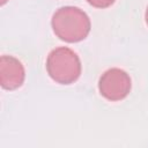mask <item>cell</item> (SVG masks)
Returning <instances> with one entry per match:
<instances>
[{
	"mask_svg": "<svg viewBox=\"0 0 148 148\" xmlns=\"http://www.w3.org/2000/svg\"><path fill=\"white\" fill-rule=\"evenodd\" d=\"M51 25L56 36L67 43L83 40L91 28L89 16L82 9L73 6L57 9L52 16Z\"/></svg>",
	"mask_w": 148,
	"mask_h": 148,
	"instance_id": "1",
	"label": "cell"
},
{
	"mask_svg": "<svg viewBox=\"0 0 148 148\" xmlns=\"http://www.w3.org/2000/svg\"><path fill=\"white\" fill-rule=\"evenodd\" d=\"M46 71L50 77L57 83L71 84L81 75V60L73 50L66 46H60L49 53L46 59Z\"/></svg>",
	"mask_w": 148,
	"mask_h": 148,
	"instance_id": "2",
	"label": "cell"
},
{
	"mask_svg": "<svg viewBox=\"0 0 148 148\" xmlns=\"http://www.w3.org/2000/svg\"><path fill=\"white\" fill-rule=\"evenodd\" d=\"M132 81L130 75L120 68L113 67L105 71L98 81L99 94L111 102L124 99L131 91Z\"/></svg>",
	"mask_w": 148,
	"mask_h": 148,
	"instance_id": "3",
	"label": "cell"
},
{
	"mask_svg": "<svg viewBox=\"0 0 148 148\" xmlns=\"http://www.w3.org/2000/svg\"><path fill=\"white\" fill-rule=\"evenodd\" d=\"M25 79V71L22 62L13 56L0 58V83L6 90L20 88Z\"/></svg>",
	"mask_w": 148,
	"mask_h": 148,
	"instance_id": "4",
	"label": "cell"
},
{
	"mask_svg": "<svg viewBox=\"0 0 148 148\" xmlns=\"http://www.w3.org/2000/svg\"><path fill=\"white\" fill-rule=\"evenodd\" d=\"M116 0H87V2L96 8H108L111 5H113Z\"/></svg>",
	"mask_w": 148,
	"mask_h": 148,
	"instance_id": "5",
	"label": "cell"
},
{
	"mask_svg": "<svg viewBox=\"0 0 148 148\" xmlns=\"http://www.w3.org/2000/svg\"><path fill=\"white\" fill-rule=\"evenodd\" d=\"M145 18H146V23H147V25H148V7H147V9H146V14H145Z\"/></svg>",
	"mask_w": 148,
	"mask_h": 148,
	"instance_id": "6",
	"label": "cell"
},
{
	"mask_svg": "<svg viewBox=\"0 0 148 148\" xmlns=\"http://www.w3.org/2000/svg\"><path fill=\"white\" fill-rule=\"evenodd\" d=\"M7 1H8V0H1V5H5Z\"/></svg>",
	"mask_w": 148,
	"mask_h": 148,
	"instance_id": "7",
	"label": "cell"
}]
</instances>
